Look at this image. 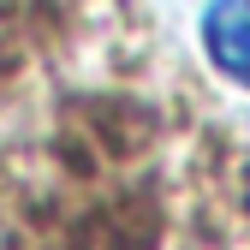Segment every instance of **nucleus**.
Returning a JSON list of instances; mask_svg holds the SVG:
<instances>
[{
  "mask_svg": "<svg viewBox=\"0 0 250 250\" xmlns=\"http://www.w3.org/2000/svg\"><path fill=\"white\" fill-rule=\"evenodd\" d=\"M203 48L227 78L250 83V0H208L203 12Z\"/></svg>",
  "mask_w": 250,
  "mask_h": 250,
  "instance_id": "obj_1",
  "label": "nucleus"
}]
</instances>
